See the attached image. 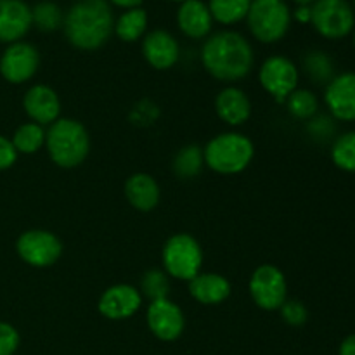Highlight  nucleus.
I'll return each instance as SVG.
<instances>
[{
  "label": "nucleus",
  "mask_w": 355,
  "mask_h": 355,
  "mask_svg": "<svg viewBox=\"0 0 355 355\" xmlns=\"http://www.w3.org/2000/svg\"><path fill=\"white\" fill-rule=\"evenodd\" d=\"M201 61L214 78L238 82L253 68L252 45L236 31H218L205 42Z\"/></svg>",
  "instance_id": "nucleus-1"
},
{
  "label": "nucleus",
  "mask_w": 355,
  "mask_h": 355,
  "mask_svg": "<svg viewBox=\"0 0 355 355\" xmlns=\"http://www.w3.org/2000/svg\"><path fill=\"white\" fill-rule=\"evenodd\" d=\"M62 26L69 44L82 51H96L113 33V12L106 0H80L68 10Z\"/></svg>",
  "instance_id": "nucleus-2"
},
{
  "label": "nucleus",
  "mask_w": 355,
  "mask_h": 355,
  "mask_svg": "<svg viewBox=\"0 0 355 355\" xmlns=\"http://www.w3.org/2000/svg\"><path fill=\"white\" fill-rule=\"evenodd\" d=\"M45 146L52 162L61 168H76L85 162L90 151L87 128L71 118H61L45 134Z\"/></svg>",
  "instance_id": "nucleus-3"
},
{
  "label": "nucleus",
  "mask_w": 355,
  "mask_h": 355,
  "mask_svg": "<svg viewBox=\"0 0 355 355\" xmlns=\"http://www.w3.org/2000/svg\"><path fill=\"white\" fill-rule=\"evenodd\" d=\"M255 148L246 135L225 132L211 139L205 148L203 156L208 168L222 175L239 173L252 163Z\"/></svg>",
  "instance_id": "nucleus-4"
},
{
  "label": "nucleus",
  "mask_w": 355,
  "mask_h": 355,
  "mask_svg": "<svg viewBox=\"0 0 355 355\" xmlns=\"http://www.w3.org/2000/svg\"><path fill=\"white\" fill-rule=\"evenodd\" d=\"M246 17L253 37L263 44L279 42L290 30L291 14L284 0H253Z\"/></svg>",
  "instance_id": "nucleus-5"
},
{
  "label": "nucleus",
  "mask_w": 355,
  "mask_h": 355,
  "mask_svg": "<svg viewBox=\"0 0 355 355\" xmlns=\"http://www.w3.org/2000/svg\"><path fill=\"white\" fill-rule=\"evenodd\" d=\"M203 252L191 234H175L163 246V267L168 276L180 281H191L200 274Z\"/></svg>",
  "instance_id": "nucleus-6"
},
{
  "label": "nucleus",
  "mask_w": 355,
  "mask_h": 355,
  "mask_svg": "<svg viewBox=\"0 0 355 355\" xmlns=\"http://www.w3.org/2000/svg\"><path fill=\"white\" fill-rule=\"evenodd\" d=\"M311 23L326 38H343L352 31L355 17L347 0H315L311 7Z\"/></svg>",
  "instance_id": "nucleus-7"
},
{
  "label": "nucleus",
  "mask_w": 355,
  "mask_h": 355,
  "mask_svg": "<svg viewBox=\"0 0 355 355\" xmlns=\"http://www.w3.org/2000/svg\"><path fill=\"white\" fill-rule=\"evenodd\" d=\"M16 252L28 266L44 269L58 262L59 257L62 255V243L52 232L31 229L17 238Z\"/></svg>",
  "instance_id": "nucleus-8"
},
{
  "label": "nucleus",
  "mask_w": 355,
  "mask_h": 355,
  "mask_svg": "<svg viewBox=\"0 0 355 355\" xmlns=\"http://www.w3.org/2000/svg\"><path fill=\"white\" fill-rule=\"evenodd\" d=\"M250 295L263 311H277L288 300V283L277 267L260 266L250 279Z\"/></svg>",
  "instance_id": "nucleus-9"
},
{
  "label": "nucleus",
  "mask_w": 355,
  "mask_h": 355,
  "mask_svg": "<svg viewBox=\"0 0 355 355\" xmlns=\"http://www.w3.org/2000/svg\"><path fill=\"white\" fill-rule=\"evenodd\" d=\"M260 83L277 103H286L291 92L297 90L298 69L284 55H270L260 68Z\"/></svg>",
  "instance_id": "nucleus-10"
},
{
  "label": "nucleus",
  "mask_w": 355,
  "mask_h": 355,
  "mask_svg": "<svg viewBox=\"0 0 355 355\" xmlns=\"http://www.w3.org/2000/svg\"><path fill=\"white\" fill-rule=\"evenodd\" d=\"M40 64L38 51L26 42H14L0 58V75L9 83L19 85L33 78Z\"/></svg>",
  "instance_id": "nucleus-11"
},
{
  "label": "nucleus",
  "mask_w": 355,
  "mask_h": 355,
  "mask_svg": "<svg viewBox=\"0 0 355 355\" xmlns=\"http://www.w3.org/2000/svg\"><path fill=\"white\" fill-rule=\"evenodd\" d=\"M146 318H148L149 331L162 342L177 340L182 335L184 326H186L182 311L168 298L151 302Z\"/></svg>",
  "instance_id": "nucleus-12"
},
{
  "label": "nucleus",
  "mask_w": 355,
  "mask_h": 355,
  "mask_svg": "<svg viewBox=\"0 0 355 355\" xmlns=\"http://www.w3.org/2000/svg\"><path fill=\"white\" fill-rule=\"evenodd\" d=\"M142 295L130 284H114L99 298V312L111 321L128 319L141 309Z\"/></svg>",
  "instance_id": "nucleus-13"
},
{
  "label": "nucleus",
  "mask_w": 355,
  "mask_h": 355,
  "mask_svg": "<svg viewBox=\"0 0 355 355\" xmlns=\"http://www.w3.org/2000/svg\"><path fill=\"white\" fill-rule=\"evenodd\" d=\"M326 106L342 121H355V73L335 76L326 87Z\"/></svg>",
  "instance_id": "nucleus-14"
},
{
  "label": "nucleus",
  "mask_w": 355,
  "mask_h": 355,
  "mask_svg": "<svg viewBox=\"0 0 355 355\" xmlns=\"http://www.w3.org/2000/svg\"><path fill=\"white\" fill-rule=\"evenodd\" d=\"M33 24L31 9L23 0H0V42L14 44Z\"/></svg>",
  "instance_id": "nucleus-15"
},
{
  "label": "nucleus",
  "mask_w": 355,
  "mask_h": 355,
  "mask_svg": "<svg viewBox=\"0 0 355 355\" xmlns=\"http://www.w3.org/2000/svg\"><path fill=\"white\" fill-rule=\"evenodd\" d=\"M23 107L33 123L47 125L59 120L61 101L58 94L47 85H33L24 94Z\"/></svg>",
  "instance_id": "nucleus-16"
},
{
  "label": "nucleus",
  "mask_w": 355,
  "mask_h": 355,
  "mask_svg": "<svg viewBox=\"0 0 355 355\" xmlns=\"http://www.w3.org/2000/svg\"><path fill=\"white\" fill-rule=\"evenodd\" d=\"M144 59L155 69H170L179 59V44L165 30H155L142 42Z\"/></svg>",
  "instance_id": "nucleus-17"
},
{
  "label": "nucleus",
  "mask_w": 355,
  "mask_h": 355,
  "mask_svg": "<svg viewBox=\"0 0 355 355\" xmlns=\"http://www.w3.org/2000/svg\"><path fill=\"white\" fill-rule=\"evenodd\" d=\"M215 111L224 123L239 127L252 114V103L248 96L238 87H227L215 99Z\"/></svg>",
  "instance_id": "nucleus-18"
},
{
  "label": "nucleus",
  "mask_w": 355,
  "mask_h": 355,
  "mask_svg": "<svg viewBox=\"0 0 355 355\" xmlns=\"http://www.w3.org/2000/svg\"><path fill=\"white\" fill-rule=\"evenodd\" d=\"M189 293L203 305H218L231 295V283L220 274L200 272L189 281Z\"/></svg>",
  "instance_id": "nucleus-19"
},
{
  "label": "nucleus",
  "mask_w": 355,
  "mask_h": 355,
  "mask_svg": "<svg viewBox=\"0 0 355 355\" xmlns=\"http://www.w3.org/2000/svg\"><path fill=\"white\" fill-rule=\"evenodd\" d=\"M125 196L139 211H151L159 203V186L148 173H134L125 182Z\"/></svg>",
  "instance_id": "nucleus-20"
},
{
  "label": "nucleus",
  "mask_w": 355,
  "mask_h": 355,
  "mask_svg": "<svg viewBox=\"0 0 355 355\" xmlns=\"http://www.w3.org/2000/svg\"><path fill=\"white\" fill-rule=\"evenodd\" d=\"M210 9L201 0H186L177 12V23L184 35L191 38H203L211 30Z\"/></svg>",
  "instance_id": "nucleus-21"
},
{
  "label": "nucleus",
  "mask_w": 355,
  "mask_h": 355,
  "mask_svg": "<svg viewBox=\"0 0 355 355\" xmlns=\"http://www.w3.org/2000/svg\"><path fill=\"white\" fill-rule=\"evenodd\" d=\"M148 28V14L141 7L127 9L114 23V33L123 42H135L144 35Z\"/></svg>",
  "instance_id": "nucleus-22"
},
{
  "label": "nucleus",
  "mask_w": 355,
  "mask_h": 355,
  "mask_svg": "<svg viewBox=\"0 0 355 355\" xmlns=\"http://www.w3.org/2000/svg\"><path fill=\"white\" fill-rule=\"evenodd\" d=\"M10 141H12L17 155L19 153L35 155L45 144V132L42 125L30 121V123H23L21 127H17Z\"/></svg>",
  "instance_id": "nucleus-23"
},
{
  "label": "nucleus",
  "mask_w": 355,
  "mask_h": 355,
  "mask_svg": "<svg viewBox=\"0 0 355 355\" xmlns=\"http://www.w3.org/2000/svg\"><path fill=\"white\" fill-rule=\"evenodd\" d=\"M205 163L203 149L200 146H186L173 158V172L180 179H193L201 172Z\"/></svg>",
  "instance_id": "nucleus-24"
},
{
  "label": "nucleus",
  "mask_w": 355,
  "mask_h": 355,
  "mask_svg": "<svg viewBox=\"0 0 355 355\" xmlns=\"http://www.w3.org/2000/svg\"><path fill=\"white\" fill-rule=\"evenodd\" d=\"M252 0H210V14L222 24H232L245 19Z\"/></svg>",
  "instance_id": "nucleus-25"
},
{
  "label": "nucleus",
  "mask_w": 355,
  "mask_h": 355,
  "mask_svg": "<svg viewBox=\"0 0 355 355\" xmlns=\"http://www.w3.org/2000/svg\"><path fill=\"white\" fill-rule=\"evenodd\" d=\"M288 111L298 120H309L318 113V97L307 89H297L286 99Z\"/></svg>",
  "instance_id": "nucleus-26"
},
{
  "label": "nucleus",
  "mask_w": 355,
  "mask_h": 355,
  "mask_svg": "<svg viewBox=\"0 0 355 355\" xmlns=\"http://www.w3.org/2000/svg\"><path fill=\"white\" fill-rule=\"evenodd\" d=\"M331 159L338 168L355 173V132L340 135L331 149Z\"/></svg>",
  "instance_id": "nucleus-27"
},
{
  "label": "nucleus",
  "mask_w": 355,
  "mask_h": 355,
  "mask_svg": "<svg viewBox=\"0 0 355 355\" xmlns=\"http://www.w3.org/2000/svg\"><path fill=\"white\" fill-rule=\"evenodd\" d=\"M31 17L37 24L38 30L42 31H54L64 24V16L59 9L58 3L54 2H40L31 9Z\"/></svg>",
  "instance_id": "nucleus-28"
},
{
  "label": "nucleus",
  "mask_w": 355,
  "mask_h": 355,
  "mask_svg": "<svg viewBox=\"0 0 355 355\" xmlns=\"http://www.w3.org/2000/svg\"><path fill=\"white\" fill-rule=\"evenodd\" d=\"M305 71L314 82L324 83L333 80V62L324 52H311L304 61Z\"/></svg>",
  "instance_id": "nucleus-29"
},
{
  "label": "nucleus",
  "mask_w": 355,
  "mask_h": 355,
  "mask_svg": "<svg viewBox=\"0 0 355 355\" xmlns=\"http://www.w3.org/2000/svg\"><path fill=\"white\" fill-rule=\"evenodd\" d=\"M142 293L149 298L151 302L163 300V298H168L170 293V283L168 277L163 270H149L142 277Z\"/></svg>",
  "instance_id": "nucleus-30"
},
{
  "label": "nucleus",
  "mask_w": 355,
  "mask_h": 355,
  "mask_svg": "<svg viewBox=\"0 0 355 355\" xmlns=\"http://www.w3.org/2000/svg\"><path fill=\"white\" fill-rule=\"evenodd\" d=\"M281 318L290 326H302L307 322L309 312L305 305L298 300H286L281 305Z\"/></svg>",
  "instance_id": "nucleus-31"
},
{
  "label": "nucleus",
  "mask_w": 355,
  "mask_h": 355,
  "mask_svg": "<svg viewBox=\"0 0 355 355\" xmlns=\"http://www.w3.org/2000/svg\"><path fill=\"white\" fill-rule=\"evenodd\" d=\"M19 347V333L14 326L0 322V355H12Z\"/></svg>",
  "instance_id": "nucleus-32"
},
{
  "label": "nucleus",
  "mask_w": 355,
  "mask_h": 355,
  "mask_svg": "<svg viewBox=\"0 0 355 355\" xmlns=\"http://www.w3.org/2000/svg\"><path fill=\"white\" fill-rule=\"evenodd\" d=\"M16 159H17V151L16 148H14L12 141L3 137V135H0V172H2V170L10 168V166L16 163Z\"/></svg>",
  "instance_id": "nucleus-33"
},
{
  "label": "nucleus",
  "mask_w": 355,
  "mask_h": 355,
  "mask_svg": "<svg viewBox=\"0 0 355 355\" xmlns=\"http://www.w3.org/2000/svg\"><path fill=\"white\" fill-rule=\"evenodd\" d=\"M338 355H355V335L347 336L340 345Z\"/></svg>",
  "instance_id": "nucleus-34"
},
{
  "label": "nucleus",
  "mask_w": 355,
  "mask_h": 355,
  "mask_svg": "<svg viewBox=\"0 0 355 355\" xmlns=\"http://www.w3.org/2000/svg\"><path fill=\"white\" fill-rule=\"evenodd\" d=\"M295 17H297L300 23H309L311 21V7L309 6H300L295 12Z\"/></svg>",
  "instance_id": "nucleus-35"
},
{
  "label": "nucleus",
  "mask_w": 355,
  "mask_h": 355,
  "mask_svg": "<svg viewBox=\"0 0 355 355\" xmlns=\"http://www.w3.org/2000/svg\"><path fill=\"white\" fill-rule=\"evenodd\" d=\"M114 6H120L123 9H134V7H139L142 3V0H111Z\"/></svg>",
  "instance_id": "nucleus-36"
},
{
  "label": "nucleus",
  "mask_w": 355,
  "mask_h": 355,
  "mask_svg": "<svg viewBox=\"0 0 355 355\" xmlns=\"http://www.w3.org/2000/svg\"><path fill=\"white\" fill-rule=\"evenodd\" d=\"M297 3H300V6H309V3L315 2V0H295Z\"/></svg>",
  "instance_id": "nucleus-37"
},
{
  "label": "nucleus",
  "mask_w": 355,
  "mask_h": 355,
  "mask_svg": "<svg viewBox=\"0 0 355 355\" xmlns=\"http://www.w3.org/2000/svg\"><path fill=\"white\" fill-rule=\"evenodd\" d=\"M173 2H186V0H173Z\"/></svg>",
  "instance_id": "nucleus-38"
},
{
  "label": "nucleus",
  "mask_w": 355,
  "mask_h": 355,
  "mask_svg": "<svg viewBox=\"0 0 355 355\" xmlns=\"http://www.w3.org/2000/svg\"><path fill=\"white\" fill-rule=\"evenodd\" d=\"M354 42H355V37H354Z\"/></svg>",
  "instance_id": "nucleus-39"
}]
</instances>
